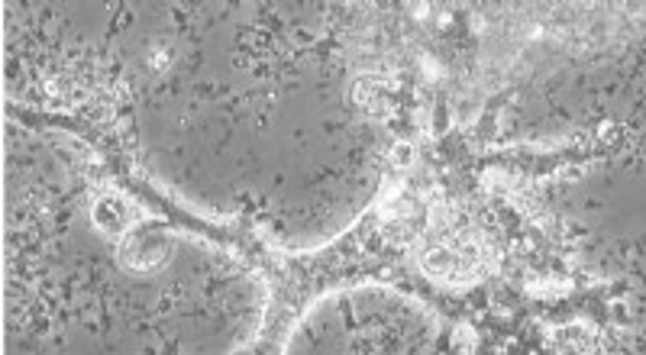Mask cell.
I'll list each match as a JSON object with an SVG mask.
<instances>
[{"instance_id":"obj_1","label":"cell","mask_w":646,"mask_h":355,"mask_svg":"<svg viewBox=\"0 0 646 355\" xmlns=\"http://www.w3.org/2000/svg\"><path fill=\"white\" fill-rule=\"evenodd\" d=\"M171 255V245L169 239L155 230H130L123 233V245H120V259L123 265L130 271H152V268H162L169 262Z\"/></svg>"},{"instance_id":"obj_5","label":"cell","mask_w":646,"mask_h":355,"mask_svg":"<svg viewBox=\"0 0 646 355\" xmlns=\"http://www.w3.org/2000/svg\"><path fill=\"white\" fill-rule=\"evenodd\" d=\"M456 346H459L462 352H472V349H478L475 333H472L468 327H459V333H456Z\"/></svg>"},{"instance_id":"obj_3","label":"cell","mask_w":646,"mask_h":355,"mask_svg":"<svg viewBox=\"0 0 646 355\" xmlns=\"http://www.w3.org/2000/svg\"><path fill=\"white\" fill-rule=\"evenodd\" d=\"M527 288H530V294H540V297H553V294H566L572 284H569V281H562V278H543V281H534V284H527Z\"/></svg>"},{"instance_id":"obj_2","label":"cell","mask_w":646,"mask_h":355,"mask_svg":"<svg viewBox=\"0 0 646 355\" xmlns=\"http://www.w3.org/2000/svg\"><path fill=\"white\" fill-rule=\"evenodd\" d=\"M91 216L107 236H123L130 233V223L136 220V207L120 191H103V194L94 197Z\"/></svg>"},{"instance_id":"obj_4","label":"cell","mask_w":646,"mask_h":355,"mask_svg":"<svg viewBox=\"0 0 646 355\" xmlns=\"http://www.w3.org/2000/svg\"><path fill=\"white\" fill-rule=\"evenodd\" d=\"M391 162H394V165H398L401 171L411 168L414 162H417V152H414L411 142H398V146L391 149Z\"/></svg>"}]
</instances>
